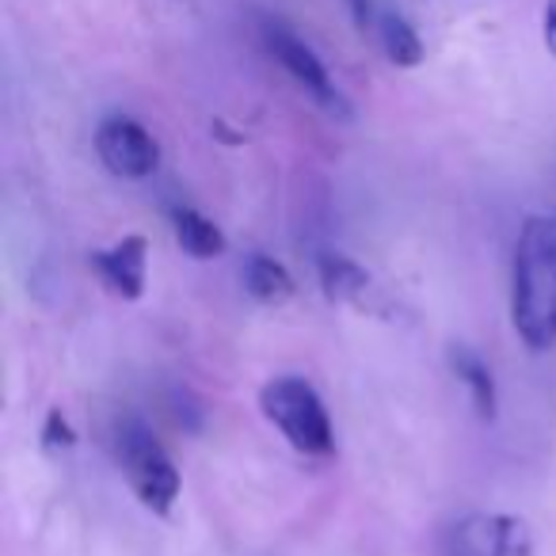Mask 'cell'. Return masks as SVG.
Wrapping results in <instances>:
<instances>
[{
	"label": "cell",
	"instance_id": "obj_10",
	"mask_svg": "<svg viewBox=\"0 0 556 556\" xmlns=\"http://www.w3.org/2000/svg\"><path fill=\"white\" fill-rule=\"evenodd\" d=\"M168 222H172V237H176V244L184 248L191 260H202V263L222 260L225 248H229L222 225H217L214 217L199 214L194 206H172Z\"/></svg>",
	"mask_w": 556,
	"mask_h": 556
},
{
	"label": "cell",
	"instance_id": "obj_9",
	"mask_svg": "<svg viewBox=\"0 0 556 556\" xmlns=\"http://www.w3.org/2000/svg\"><path fill=\"white\" fill-rule=\"evenodd\" d=\"M446 358H450L454 378L462 381L465 393H469V404H472V412H477V419L492 424V419L500 416V389H495L492 366H488L472 348H462V343H454Z\"/></svg>",
	"mask_w": 556,
	"mask_h": 556
},
{
	"label": "cell",
	"instance_id": "obj_14",
	"mask_svg": "<svg viewBox=\"0 0 556 556\" xmlns=\"http://www.w3.org/2000/svg\"><path fill=\"white\" fill-rule=\"evenodd\" d=\"M348 12H351V20H355L358 31L374 35V27H378V16H381L378 0H348Z\"/></svg>",
	"mask_w": 556,
	"mask_h": 556
},
{
	"label": "cell",
	"instance_id": "obj_5",
	"mask_svg": "<svg viewBox=\"0 0 556 556\" xmlns=\"http://www.w3.org/2000/svg\"><path fill=\"white\" fill-rule=\"evenodd\" d=\"M439 556H533V530L518 515L472 510L439 533Z\"/></svg>",
	"mask_w": 556,
	"mask_h": 556
},
{
	"label": "cell",
	"instance_id": "obj_11",
	"mask_svg": "<svg viewBox=\"0 0 556 556\" xmlns=\"http://www.w3.org/2000/svg\"><path fill=\"white\" fill-rule=\"evenodd\" d=\"M374 39H378L381 54H386L389 65H396V70H416V65H424V58H427L424 39H419V31L412 27V20L401 16V12L381 9Z\"/></svg>",
	"mask_w": 556,
	"mask_h": 556
},
{
	"label": "cell",
	"instance_id": "obj_13",
	"mask_svg": "<svg viewBox=\"0 0 556 556\" xmlns=\"http://www.w3.org/2000/svg\"><path fill=\"white\" fill-rule=\"evenodd\" d=\"M42 446L47 450H73L77 446V431H73L70 416L62 408L47 412V424H42Z\"/></svg>",
	"mask_w": 556,
	"mask_h": 556
},
{
	"label": "cell",
	"instance_id": "obj_6",
	"mask_svg": "<svg viewBox=\"0 0 556 556\" xmlns=\"http://www.w3.org/2000/svg\"><path fill=\"white\" fill-rule=\"evenodd\" d=\"M96 156L118 179H149L161 168V146L130 115H108L96 126Z\"/></svg>",
	"mask_w": 556,
	"mask_h": 556
},
{
	"label": "cell",
	"instance_id": "obj_7",
	"mask_svg": "<svg viewBox=\"0 0 556 556\" xmlns=\"http://www.w3.org/2000/svg\"><path fill=\"white\" fill-rule=\"evenodd\" d=\"M92 267L100 282L123 302H141L149 287V240L141 232L115 240L111 248L92 252Z\"/></svg>",
	"mask_w": 556,
	"mask_h": 556
},
{
	"label": "cell",
	"instance_id": "obj_3",
	"mask_svg": "<svg viewBox=\"0 0 556 556\" xmlns=\"http://www.w3.org/2000/svg\"><path fill=\"white\" fill-rule=\"evenodd\" d=\"M115 457L141 507L168 518L179 500V469L141 419H123L115 427Z\"/></svg>",
	"mask_w": 556,
	"mask_h": 556
},
{
	"label": "cell",
	"instance_id": "obj_15",
	"mask_svg": "<svg viewBox=\"0 0 556 556\" xmlns=\"http://www.w3.org/2000/svg\"><path fill=\"white\" fill-rule=\"evenodd\" d=\"M541 39L545 50L556 58V0H545V12H541Z\"/></svg>",
	"mask_w": 556,
	"mask_h": 556
},
{
	"label": "cell",
	"instance_id": "obj_8",
	"mask_svg": "<svg viewBox=\"0 0 556 556\" xmlns=\"http://www.w3.org/2000/svg\"><path fill=\"white\" fill-rule=\"evenodd\" d=\"M317 275H320V290H325L328 302L351 305V309H358V313L378 309V287H374L370 270L351 260V255L325 252L317 260Z\"/></svg>",
	"mask_w": 556,
	"mask_h": 556
},
{
	"label": "cell",
	"instance_id": "obj_12",
	"mask_svg": "<svg viewBox=\"0 0 556 556\" xmlns=\"http://www.w3.org/2000/svg\"><path fill=\"white\" fill-rule=\"evenodd\" d=\"M244 290L260 305H275L278 309V305H287L290 298L298 294V282L278 260H270V255H263V252H252L244 263Z\"/></svg>",
	"mask_w": 556,
	"mask_h": 556
},
{
	"label": "cell",
	"instance_id": "obj_1",
	"mask_svg": "<svg viewBox=\"0 0 556 556\" xmlns=\"http://www.w3.org/2000/svg\"><path fill=\"white\" fill-rule=\"evenodd\" d=\"M510 325L541 355L556 348V214H530L510 260Z\"/></svg>",
	"mask_w": 556,
	"mask_h": 556
},
{
	"label": "cell",
	"instance_id": "obj_4",
	"mask_svg": "<svg viewBox=\"0 0 556 556\" xmlns=\"http://www.w3.org/2000/svg\"><path fill=\"white\" fill-rule=\"evenodd\" d=\"M255 31H260L263 50L275 58L278 70L287 73V77L294 80V85L302 88V92L309 96V100L317 103L325 115L351 118V103H348V96L340 92V85L332 80L328 65L320 62L317 50H313L309 42H305L302 35L287 24V20L270 16V12H260V20H255Z\"/></svg>",
	"mask_w": 556,
	"mask_h": 556
},
{
	"label": "cell",
	"instance_id": "obj_2",
	"mask_svg": "<svg viewBox=\"0 0 556 556\" xmlns=\"http://www.w3.org/2000/svg\"><path fill=\"white\" fill-rule=\"evenodd\" d=\"M260 408L267 424L278 427V434L305 457H332L336 454V431L320 393L305 378L282 374L270 378L260 389Z\"/></svg>",
	"mask_w": 556,
	"mask_h": 556
}]
</instances>
